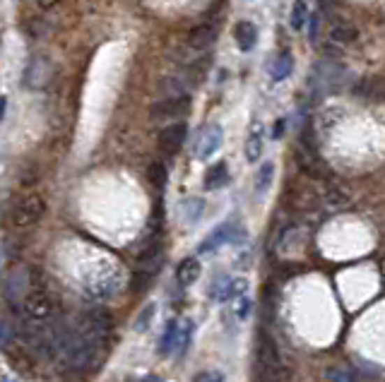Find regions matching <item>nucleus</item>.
Returning a JSON list of instances; mask_svg holds the SVG:
<instances>
[{"label":"nucleus","mask_w":385,"mask_h":382,"mask_svg":"<svg viewBox=\"0 0 385 382\" xmlns=\"http://www.w3.org/2000/svg\"><path fill=\"white\" fill-rule=\"evenodd\" d=\"M226 183H229V168H226L224 161H217L208 171V176H205V188L219 190V188H224Z\"/></svg>","instance_id":"nucleus-12"},{"label":"nucleus","mask_w":385,"mask_h":382,"mask_svg":"<svg viewBox=\"0 0 385 382\" xmlns=\"http://www.w3.org/2000/svg\"><path fill=\"white\" fill-rule=\"evenodd\" d=\"M191 111V96H169V99H161L157 103H152L150 108V118L152 121H176V118L188 116Z\"/></svg>","instance_id":"nucleus-3"},{"label":"nucleus","mask_w":385,"mask_h":382,"mask_svg":"<svg viewBox=\"0 0 385 382\" xmlns=\"http://www.w3.org/2000/svg\"><path fill=\"white\" fill-rule=\"evenodd\" d=\"M203 210H205V202L203 200H186V205H183V214H186V221L191 223V221H198L200 219V214H203Z\"/></svg>","instance_id":"nucleus-21"},{"label":"nucleus","mask_w":385,"mask_h":382,"mask_svg":"<svg viewBox=\"0 0 385 382\" xmlns=\"http://www.w3.org/2000/svg\"><path fill=\"white\" fill-rule=\"evenodd\" d=\"M56 3H58V0H39V5H41V8H43V10L53 8V5H56Z\"/></svg>","instance_id":"nucleus-28"},{"label":"nucleus","mask_w":385,"mask_h":382,"mask_svg":"<svg viewBox=\"0 0 385 382\" xmlns=\"http://www.w3.org/2000/svg\"><path fill=\"white\" fill-rule=\"evenodd\" d=\"M48 75H51V63H48L43 56H34L31 58V63H29V68H27L24 82H27V87L39 89V87L46 85Z\"/></svg>","instance_id":"nucleus-8"},{"label":"nucleus","mask_w":385,"mask_h":382,"mask_svg":"<svg viewBox=\"0 0 385 382\" xmlns=\"http://www.w3.org/2000/svg\"><path fill=\"white\" fill-rule=\"evenodd\" d=\"M221 142H224V130H221V125H210V128L200 135L198 147H195V156L203 161L210 159V156H215V152H219Z\"/></svg>","instance_id":"nucleus-5"},{"label":"nucleus","mask_w":385,"mask_h":382,"mask_svg":"<svg viewBox=\"0 0 385 382\" xmlns=\"http://www.w3.org/2000/svg\"><path fill=\"white\" fill-rule=\"evenodd\" d=\"M291 70H294V58H291V53H282L273 65V80L275 82L286 80L291 75Z\"/></svg>","instance_id":"nucleus-17"},{"label":"nucleus","mask_w":385,"mask_h":382,"mask_svg":"<svg viewBox=\"0 0 385 382\" xmlns=\"http://www.w3.org/2000/svg\"><path fill=\"white\" fill-rule=\"evenodd\" d=\"M200 270H203V267H200V262L195 258H183L176 267V281L181 284V286H191V284L198 281Z\"/></svg>","instance_id":"nucleus-10"},{"label":"nucleus","mask_w":385,"mask_h":382,"mask_svg":"<svg viewBox=\"0 0 385 382\" xmlns=\"http://www.w3.org/2000/svg\"><path fill=\"white\" fill-rule=\"evenodd\" d=\"M325 378L330 382H361L359 373L351 365H333V368L325 370Z\"/></svg>","instance_id":"nucleus-14"},{"label":"nucleus","mask_w":385,"mask_h":382,"mask_svg":"<svg viewBox=\"0 0 385 382\" xmlns=\"http://www.w3.org/2000/svg\"><path fill=\"white\" fill-rule=\"evenodd\" d=\"M176 335H178V325L176 322H169L164 330V335H161V341H159V353L161 356H169L173 351V346H176Z\"/></svg>","instance_id":"nucleus-19"},{"label":"nucleus","mask_w":385,"mask_h":382,"mask_svg":"<svg viewBox=\"0 0 385 382\" xmlns=\"http://www.w3.org/2000/svg\"><path fill=\"white\" fill-rule=\"evenodd\" d=\"M147 173H150V183L152 185H157V188H164V185H166V166L161 161L152 163Z\"/></svg>","instance_id":"nucleus-23"},{"label":"nucleus","mask_w":385,"mask_h":382,"mask_svg":"<svg viewBox=\"0 0 385 382\" xmlns=\"http://www.w3.org/2000/svg\"><path fill=\"white\" fill-rule=\"evenodd\" d=\"M217 41V29L212 24H198L195 29H191L188 34V43L186 48L193 53H208L210 46Z\"/></svg>","instance_id":"nucleus-7"},{"label":"nucleus","mask_w":385,"mask_h":382,"mask_svg":"<svg viewBox=\"0 0 385 382\" xmlns=\"http://www.w3.org/2000/svg\"><path fill=\"white\" fill-rule=\"evenodd\" d=\"M152 315H154V303L145 305V310H143V313H140V318L135 320V330H138V332H147Z\"/></svg>","instance_id":"nucleus-25"},{"label":"nucleus","mask_w":385,"mask_h":382,"mask_svg":"<svg viewBox=\"0 0 385 382\" xmlns=\"http://www.w3.org/2000/svg\"><path fill=\"white\" fill-rule=\"evenodd\" d=\"M359 94L366 96V99H381V80L373 78V80H364L359 87Z\"/></svg>","instance_id":"nucleus-22"},{"label":"nucleus","mask_w":385,"mask_h":382,"mask_svg":"<svg viewBox=\"0 0 385 382\" xmlns=\"http://www.w3.org/2000/svg\"><path fill=\"white\" fill-rule=\"evenodd\" d=\"M248 288V281L246 279H217L212 286H210V298L215 301H231V298H243Z\"/></svg>","instance_id":"nucleus-4"},{"label":"nucleus","mask_w":385,"mask_h":382,"mask_svg":"<svg viewBox=\"0 0 385 382\" xmlns=\"http://www.w3.org/2000/svg\"><path fill=\"white\" fill-rule=\"evenodd\" d=\"M260 154H263V135H260V128H256L246 140V159L253 163L260 159Z\"/></svg>","instance_id":"nucleus-18"},{"label":"nucleus","mask_w":385,"mask_h":382,"mask_svg":"<svg viewBox=\"0 0 385 382\" xmlns=\"http://www.w3.org/2000/svg\"><path fill=\"white\" fill-rule=\"evenodd\" d=\"M234 39H236V43H238V48H241V51H251V48L256 46V41H258V27L253 24V22H248V20L236 22Z\"/></svg>","instance_id":"nucleus-9"},{"label":"nucleus","mask_w":385,"mask_h":382,"mask_svg":"<svg viewBox=\"0 0 385 382\" xmlns=\"http://www.w3.org/2000/svg\"><path fill=\"white\" fill-rule=\"evenodd\" d=\"M273 178H275V163L268 161L260 166L258 176H256V193L258 195H265L270 188H273Z\"/></svg>","instance_id":"nucleus-16"},{"label":"nucleus","mask_w":385,"mask_h":382,"mask_svg":"<svg viewBox=\"0 0 385 382\" xmlns=\"http://www.w3.org/2000/svg\"><path fill=\"white\" fill-rule=\"evenodd\" d=\"M5 106H8V101H5V96H0V121H3L5 116Z\"/></svg>","instance_id":"nucleus-29"},{"label":"nucleus","mask_w":385,"mask_h":382,"mask_svg":"<svg viewBox=\"0 0 385 382\" xmlns=\"http://www.w3.org/2000/svg\"><path fill=\"white\" fill-rule=\"evenodd\" d=\"M3 339H5V335H3V332H0V344H3Z\"/></svg>","instance_id":"nucleus-30"},{"label":"nucleus","mask_w":385,"mask_h":382,"mask_svg":"<svg viewBox=\"0 0 385 382\" xmlns=\"http://www.w3.org/2000/svg\"><path fill=\"white\" fill-rule=\"evenodd\" d=\"M193 382H224V378H221V373H217V370H205V373H200Z\"/></svg>","instance_id":"nucleus-26"},{"label":"nucleus","mask_w":385,"mask_h":382,"mask_svg":"<svg viewBox=\"0 0 385 382\" xmlns=\"http://www.w3.org/2000/svg\"><path fill=\"white\" fill-rule=\"evenodd\" d=\"M229 231H231V226H219V228H215V231L210 233V236L205 238L203 243H200L198 253H200V255H210V253H215V250H219L221 245H224V243L231 238Z\"/></svg>","instance_id":"nucleus-11"},{"label":"nucleus","mask_w":385,"mask_h":382,"mask_svg":"<svg viewBox=\"0 0 385 382\" xmlns=\"http://www.w3.org/2000/svg\"><path fill=\"white\" fill-rule=\"evenodd\" d=\"M191 337H193V325L188 322L183 330H178V335H176V356L181 358V356H186V351H188V346H191Z\"/></svg>","instance_id":"nucleus-20"},{"label":"nucleus","mask_w":385,"mask_h":382,"mask_svg":"<svg viewBox=\"0 0 385 382\" xmlns=\"http://www.w3.org/2000/svg\"><path fill=\"white\" fill-rule=\"evenodd\" d=\"M43 212H46V202H43L41 195L36 193L24 195V198L13 207V212H10V226H13L15 231H29V228H34L36 223L41 221Z\"/></svg>","instance_id":"nucleus-2"},{"label":"nucleus","mask_w":385,"mask_h":382,"mask_svg":"<svg viewBox=\"0 0 385 382\" xmlns=\"http://www.w3.org/2000/svg\"><path fill=\"white\" fill-rule=\"evenodd\" d=\"M5 382H8V380H5Z\"/></svg>","instance_id":"nucleus-31"},{"label":"nucleus","mask_w":385,"mask_h":382,"mask_svg":"<svg viewBox=\"0 0 385 382\" xmlns=\"http://www.w3.org/2000/svg\"><path fill=\"white\" fill-rule=\"evenodd\" d=\"M20 308H22L24 320L31 322V325H36V327H46L48 322L53 320V315H56L53 301L48 298L46 291H41V288H29V291L22 296Z\"/></svg>","instance_id":"nucleus-1"},{"label":"nucleus","mask_w":385,"mask_h":382,"mask_svg":"<svg viewBox=\"0 0 385 382\" xmlns=\"http://www.w3.org/2000/svg\"><path fill=\"white\" fill-rule=\"evenodd\" d=\"M31 288V284H29V277H27V272L24 270H15L13 272V277H10V281H8V293H10V298L13 301H22V296H24L27 291Z\"/></svg>","instance_id":"nucleus-13"},{"label":"nucleus","mask_w":385,"mask_h":382,"mask_svg":"<svg viewBox=\"0 0 385 382\" xmlns=\"http://www.w3.org/2000/svg\"><path fill=\"white\" fill-rule=\"evenodd\" d=\"M282 130H284V121H277V125H275V133H273L275 140L282 138Z\"/></svg>","instance_id":"nucleus-27"},{"label":"nucleus","mask_w":385,"mask_h":382,"mask_svg":"<svg viewBox=\"0 0 385 382\" xmlns=\"http://www.w3.org/2000/svg\"><path fill=\"white\" fill-rule=\"evenodd\" d=\"M188 135V125L186 123H171L166 125L164 130L159 133V147L164 154H176L178 149L183 147Z\"/></svg>","instance_id":"nucleus-6"},{"label":"nucleus","mask_w":385,"mask_h":382,"mask_svg":"<svg viewBox=\"0 0 385 382\" xmlns=\"http://www.w3.org/2000/svg\"><path fill=\"white\" fill-rule=\"evenodd\" d=\"M308 20V8H306V3L303 0H296L294 3V10H291V27L294 29H301L303 27V22Z\"/></svg>","instance_id":"nucleus-24"},{"label":"nucleus","mask_w":385,"mask_h":382,"mask_svg":"<svg viewBox=\"0 0 385 382\" xmlns=\"http://www.w3.org/2000/svg\"><path fill=\"white\" fill-rule=\"evenodd\" d=\"M356 39H359V31H356V27H351V24H335L333 29H330V41L340 43V46L354 43Z\"/></svg>","instance_id":"nucleus-15"}]
</instances>
